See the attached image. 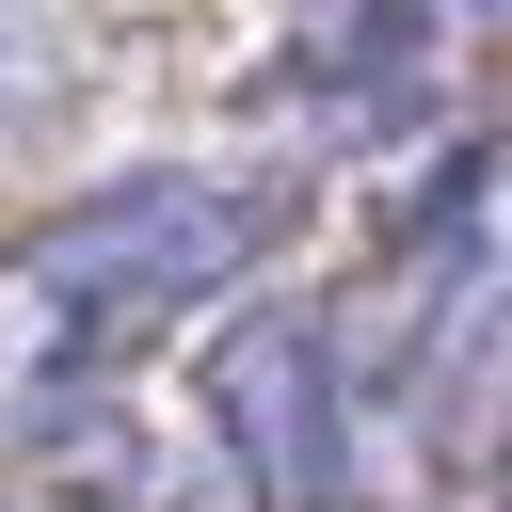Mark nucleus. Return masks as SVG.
<instances>
[{"label": "nucleus", "mask_w": 512, "mask_h": 512, "mask_svg": "<svg viewBox=\"0 0 512 512\" xmlns=\"http://www.w3.org/2000/svg\"><path fill=\"white\" fill-rule=\"evenodd\" d=\"M272 256V192H224V176H128V192H80L64 224H32L16 256V336H32V384L112 368L144 352L160 320H192L208 288H240Z\"/></svg>", "instance_id": "f257e3e1"}, {"label": "nucleus", "mask_w": 512, "mask_h": 512, "mask_svg": "<svg viewBox=\"0 0 512 512\" xmlns=\"http://www.w3.org/2000/svg\"><path fill=\"white\" fill-rule=\"evenodd\" d=\"M208 464H240L256 512H352V368H336V320L304 304H240L208 336Z\"/></svg>", "instance_id": "f03ea898"}, {"label": "nucleus", "mask_w": 512, "mask_h": 512, "mask_svg": "<svg viewBox=\"0 0 512 512\" xmlns=\"http://www.w3.org/2000/svg\"><path fill=\"white\" fill-rule=\"evenodd\" d=\"M496 512H512V448H496Z\"/></svg>", "instance_id": "7ed1b4c3"}]
</instances>
